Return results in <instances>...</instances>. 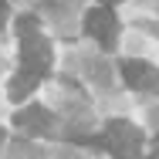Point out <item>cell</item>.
Masks as SVG:
<instances>
[{"mask_svg":"<svg viewBox=\"0 0 159 159\" xmlns=\"http://www.w3.org/2000/svg\"><path fill=\"white\" fill-rule=\"evenodd\" d=\"M156 159H159V156H156Z\"/></svg>","mask_w":159,"mask_h":159,"instance_id":"12","label":"cell"},{"mask_svg":"<svg viewBox=\"0 0 159 159\" xmlns=\"http://www.w3.org/2000/svg\"><path fill=\"white\" fill-rule=\"evenodd\" d=\"M14 125L24 129V132H31V135H41V132L51 129V112H48L44 105H24V108L14 112Z\"/></svg>","mask_w":159,"mask_h":159,"instance_id":"5","label":"cell"},{"mask_svg":"<svg viewBox=\"0 0 159 159\" xmlns=\"http://www.w3.org/2000/svg\"><path fill=\"white\" fill-rule=\"evenodd\" d=\"M17 34H20V37H31V34H37V17H34V14L17 17Z\"/></svg>","mask_w":159,"mask_h":159,"instance_id":"7","label":"cell"},{"mask_svg":"<svg viewBox=\"0 0 159 159\" xmlns=\"http://www.w3.org/2000/svg\"><path fill=\"white\" fill-rule=\"evenodd\" d=\"M3 20H7V0H0V27H3Z\"/></svg>","mask_w":159,"mask_h":159,"instance_id":"8","label":"cell"},{"mask_svg":"<svg viewBox=\"0 0 159 159\" xmlns=\"http://www.w3.org/2000/svg\"><path fill=\"white\" fill-rule=\"evenodd\" d=\"M37 81H41V78H37L34 71H24V68H20V71H17V75L10 78V88H7V95H10V102H24L27 95H34Z\"/></svg>","mask_w":159,"mask_h":159,"instance_id":"6","label":"cell"},{"mask_svg":"<svg viewBox=\"0 0 159 159\" xmlns=\"http://www.w3.org/2000/svg\"><path fill=\"white\" fill-rule=\"evenodd\" d=\"M0 146H3V129H0Z\"/></svg>","mask_w":159,"mask_h":159,"instance_id":"10","label":"cell"},{"mask_svg":"<svg viewBox=\"0 0 159 159\" xmlns=\"http://www.w3.org/2000/svg\"><path fill=\"white\" fill-rule=\"evenodd\" d=\"M51 61H54V48H51L48 37H41V34L20 37V64H24V71H34L37 78H44L51 71Z\"/></svg>","mask_w":159,"mask_h":159,"instance_id":"2","label":"cell"},{"mask_svg":"<svg viewBox=\"0 0 159 159\" xmlns=\"http://www.w3.org/2000/svg\"><path fill=\"white\" fill-rule=\"evenodd\" d=\"M156 152H159V139H156Z\"/></svg>","mask_w":159,"mask_h":159,"instance_id":"11","label":"cell"},{"mask_svg":"<svg viewBox=\"0 0 159 159\" xmlns=\"http://www.w3.org/2000/svg\"><path fill=\"white\" fill-rule=\"evenodd\" d=\"M85 31L95 37L98 44L112 48L115 37H119V20H115V10L112 7H92L85 14Z\"/></svg>","mask_w":159,"mask_h":159,"instance_id":"3","label":"cell"},{"mask_svg":"<svg viewBox=\"0 0 159 159\" xmlns=\"http://www.w3.org/2000/svg\"><path fill=\"white\" fill-rule=\"evenodd\" d=\"M122 78L132 92H156L159 88V71L146 61H122Z\"/></svg>","mask_w":159,"mask_h":159,"instance_id":"4","label":"cell"},{"mask_svg":"<svg viewBox=\"0 0 159 159\" xmlns=\"http://www.w3.org/2000/svg\"><path fill=\"white\" fill-rule=\"evenodd\" d=\"M112 3H115V0H105V3H102V7H112Z\"/></svg>","mask_w":159,"mask_h":159,"instance_id":"9","label":"cell"},{"mask_svg":"<svg viewBox=\"0 0 159 159\" xmlns=\"http://www.w3.org/2000/svg\"><path fill=\"white\" fill-rule=\"evenodd\" d=\"M142 132L125 122V119H115V122H108L105 125V139H98L108 152L115 159H142Z\"/></svg>","mask_w":159,"mask_h":159,"instance_id":"1","label":"cell"}]
</instances>
